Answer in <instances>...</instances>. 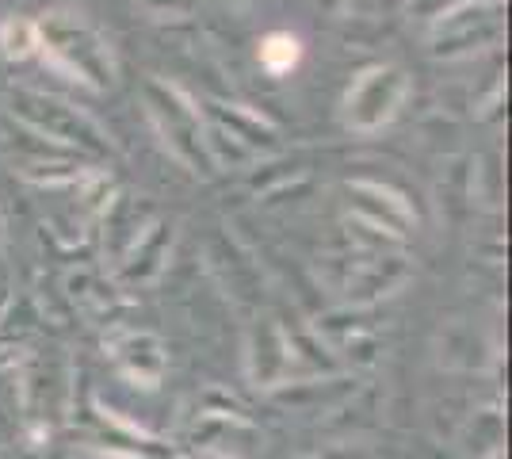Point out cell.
I'll list each match as a JSON object with an SVG mask.
<instances>
[{"label": "cell", "mask_w": 512, "mask_h": 459, "mask_svg": "<svg viewBox=\"0 0 512 459\" xmlns=\"http://www.w3.org/2000/svg\"><path fill=\"white\" fill-rule=\"evenodd\" d=\"M39 23V54L69 81L107 88L115 81V58L107 39L77 16H46Z\"/></svg>", "instance_id": "obj_1"}, {"label": "cell", "mask_w": 512, "mask_h": 459, "mask_svg": "<svg viewBox=\"0 0 512 459\" xmlns=\"http://www.w3.org/2000/svg\"><path fill=\"white\" fill-rule=\"evenodd\" d=\"M146 108H150L157 131L165 134V146L172 150V157L184 161L192 173L211 176L214 161L211 150H207V127H203V115L192 100L169 81H150L146 85Z\"/></svg>", "instance_id": "obj_2"}, {"label": "cell", "mask_w": 512, "mask_h": 459, "mask_svg": "<svg viewBox=\"0 0 512 459\" xmlns=\"http://www.w3.org/2000/svg\"><path fill=\"white\" fill-rule=\"evenodd\" d=\"M12 115L20 123H27V127H35L39 134H46V138H54L65 150L88 153V157H104L107 153L100 127L88 119L85 111L69 108V104L54 100V96L20 88V92H12Z\"/></svg>", "instance_id": "obj_3"}, {"label": "cell", "mask_w": 512, "mask_h": 459, "mask_svg": "<svg viewBox=\"0 0 512 459\" xmlns=\"http://www.w3.org/2000/svg\"><path fill=\"white\" fill-rule=\"evenodd\" d=\"M432 20V54L459 58L501 39V0H459Z\"/></svg>", "instance_id": "obj_4"}, {"label": "cell", "mask_w": 512, "mask_h": 459, "mask_svg": "<svg viewBox=\"0 0 512 459\" xmlns=\"http://www.w3.org/2000/svg\"><path fill=\"white\" fill-rule=\"evenodd\" d=\"M406 92H409V81L398 66L367 69L360 81L348 88V100H344V108H348V127L363 134L379 131L383 123H390V119L398 115Z\"/></svg>", "instance_id": "obj_5"}, {"label": "cell", "mask_w": 512, "mask_h": 459, "mask_svg": "<svg viewBox=\"0 0 512 459\" xmlns=\"http://www.w3.org/2000/svg\"><path fill=\"white\" fill-rule=\"evenodd\" d=\"M291 375H295V356L287 333L272 318H260L249 333V379L256 387H283L291 383Z\"/></svg>", "instance_id": "obj_6"}, {"label": "cell", "mask_w": 512, "mask_h": 459, "mask_svg": "<svg viewBox=\"0 0 512 459\" xmlns=\"http://www.w3.org/2000/svg\"><path fill=\"white\" fill-rule=\"evenodd\" d=\"M111 356L115 364L123 368L127 379L142 383V387H157L161 375H165V345L153 337V333H123L111 341Z\"/></svg>", "instance_id": "obj_7"}, {"label": "cell", "mask_w": 512, "mask_h": 459, "mask_svg": "<svg viewBox=\"0 0 512 459\" xmlns=\"http://www.w3.org/2000/svg\"><path fill=\"white\" fill-rule=\"evenodd\" d=\"M348 196L356 199V215L363 226H375L379 234L390 230L394 238H402L409 226V207L394 192H386L379 184H348Z\"/></svg>", "instance_id": "obj_8"}, {"label": "cell", "mask_w": 512, "mask_h": 459, "mask_svg": "<svg viewBox=\"0 0 512 459\" xmlns=\"http://www.w3.org/2000/svg\"><path fill=\"white\" fill-rule=\"evenodd\" d=\"M150 226H153V215L142 207V203H138V199L119 196V203H115V207H107L104 245L111 249V257H115V261H123L130 249H134V241L142 238Z\"/></svg>", "instance_id": "obj_9"}, {"label": "cell", "mask_w": 512, "mask_h": 459, "mask_svg": "<svg viewBox=\"0 0 512 459\" xmlns=\"http://www.w3.org/2000/svg\"><path fill=\"white\" fill-rule=\"evenodd\" d=\"M169 245H172V226L153 222L150 230L134 241V249L119 261L123 272H127V280H153L161 272V264H165L161 257H169Z\"/></svg>", "instance_id": "obj_10"}, {"label": "cell", "mask_w": 512, "mask_h": 459, "mask_svg": "<svg viewBox=\"0 0 512 459\" xmlns=\"http://www.w3.org/2000/svg\"><path fill=\"white\" fill-rule=\"evenodd\" d=\"M406 261L402 257H371V261L363 264L360 272H356V280H348L352 287V299H379V295H390V287H398L406 280Z\"/></svg>", "instance_id": "obj_11"}, {"label": "cell", "mask_w": 512, "mask_h": 459, "mask_svg": "<svg viewBox=\"0 0 512 459\" xmlns=\"http://www.w3.org/2000/svg\"><path fill=\"white\" fill-rule=\"evenodd\" d=\"M302 58V43L299 35H291V31H272V35H264L260 46H256V62L264 73H272V77H287L291 69L299 66Z\"/></svg>", "instance_id": "obj_12"}, {"label": "cell", "mask_w": 512, "mask_h": 459, "mask_svg": "<svg viewBox=\"0 0 512 459\" xmlns=\"http://www.w3.org/2000/svg\"><path fill=\"white\" fill-rule=\"evenodd\" d=\"M214 115H218V127L222 131H230L241 142V146H249V150H256L260 142H272L276 138V131L260 119V115H253V111H245V108H226V104H214Z\"/></svg>", "instance_id": "obj_13"}, {"label": "cell", "mask_w": 512, "mask_h": 459, "mask_svg": "<svg viewBox=\"0 0 512 459\" xmlns=\"http://www.w3.org/2000/svg\"><path fill=\"white\" fill-rule=\"evenodd\" d=\"M0 50L12 62H23V58L39 54V23L27 20V16H8V20L0 23Z\"/></svg>", "instance_id": "obj_14"}, {"label": "cell", "mask_w": 512, "mask_h": 459, "mask_svg": "<svg viewBox=\"0 0 512 459\" xmlns=\"http://www.w3.org/2000/svg\"><path fill=\"white\" fill-rule=\"evenodd\" d=\"M153 16H192L199 0H142Z\"/></svg>", "instance_id": "obj_15"}]
</instances>
